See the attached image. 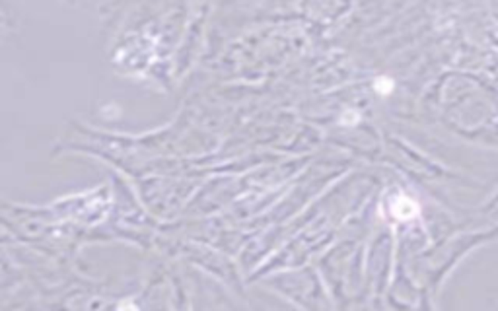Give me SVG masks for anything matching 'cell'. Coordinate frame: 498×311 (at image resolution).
I'll return each instance as SVG.
<instances>
[{
	"mask_svg": "<svg viewBox=\"0 0 498 311\" xmlns=\"http://www.w3.org/2000/svg\"><path fill=\"white\" fill-rule=\"evenodd\" d=\"M374 88L378 90V94H381V96H388V94L391 92V88H393V84H391L390 78H378V80H376V84H374Z\"/></svg>",
	"mask_w": 498,
	"mask_h": 311,
	"instance_id": "7a4b0ae2",
	"label": "cell"
},
{
	"mask_svg": "<svg viewBox=\"0 0 498 311\" xmlns=\"http://www.w3.org/2000/svg\"><path fill=\"white\" fill-rule=\"evenodd\" d=\"M391 212L393 216L401 220V222H407V220H412V218H417L419 216V204L415 203L412 199L409 197H405V194H401L397 197L393 204H391Z\"/></svg>",
	"mask_w": 498,
	"mask_h": 311,
	"instance_id": "6da1fadb",
	"label": "cell"
}]
</instances>
